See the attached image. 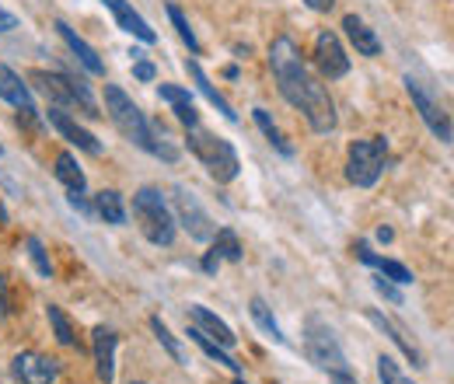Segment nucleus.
I'll return each instance as SVG.
<instances>
[{
  "label": "nucleus",
  "instance_id": "72a5a7b5",
  "mask_svg": "<svg viewBox=\"0 0 454 384\" xmlns=\"http://www.w3.org/2000/svg\"><path fill=\"white\" fill-rule=\"evenodd\" d=\"M371 283H374V290L385 297V301H392V304H405V297H402V290H398V283H392V279H385L381 273L371 276Z\"/></svg>",
  "mask_w": 454,
  "mask_h": 384
},
{
  "label": "nucleus",
  "instance_id": "b1692460",
  "mask_svg": "<svg viewBox=\"0 0 454 384\" xmlns=\"http://www.w3.org/2000/svg\"><path fill=\"white\" fill-rule=\"evenodd\" d=\"M248 315H252V322L259 325V329L266 332L277 346H286V335H284V329H280V322H277V315H273V308L262 301V297H252L248 301Z\"/></svg>",
  "mask_w": 454,
  "mask_h": 384
},
{
  "label": "nucleus",
  "instance_id": "1a4fd4ad",
  "mask_svg": "<svg viewBox=\"0 0 454 384\" xmlns=\"http://www.w3.org/2000/svg\"><path fill=\"white\" fill-rule=\"evenodd\" d=\"M405 91H409V98H412V106L419 112V119L427 122V129L441 140V144H451L454 129H451V115L441 109V102L434 98V91L423 84V81H416L412 74L405 77Z\"/></svg>",
  "mask_w": 454,
  "mask_h": 384
},
{
  "label": "nucleus",
  "instance_id": "f257e3e1",
  "mask_svg": "<svg viewBox=\"0 0 454 384\" xmlns=\"http://www.w3.org/2000/svg\"><path fill=\"white\" fill-rule=\"evenodd\" d=\"M270 70H273V81H277V91L284 95V102L304 112V119L315 133H322V137L336 133V126H340L336 102H333L329 88L311 74V67L304 63V56L290 35H277L270 43Z\"/></svg>",
  "mask_w": 454,
  "mask_h": 384
},
{
  "label": "nucleus",
  "instance_id": "e433bc0d",
  "mask_svg": "<svg viewBox=\"0 0 454 384\" xmlns=\"http://www.w3.org/2000/svg\"><path fill=\"white\" fill-rule=\"evenodd\" d=\"M7 32H18V18L7 7H0V35H7Z\"/></svg>",
  "mask_w": 454,
  "mask_h": 384
},
{
  "label": "nucleus",
  "instance_id": "f3484780",
  "mask_svg": "<svg viewBox=\"0 0 454 384\" xmlns=\"http://www.w3.org/2000/svg\"><path fill=\"white\" fill-rule=\"evenodd\" d=\"M53 28H57V35L67 43V50L74 53V59L88 70V74H95V77H106V63H102V56H98V50L88 43V39H81L67 21H53Z\"/></svg>",
  "mask_w": 454,
  "mask_h": 384
},
{
  "label": "nucleus",
  "instance_id": "bb28decb",
  "mask_svg": "<svg viewBox=\"0 0 454 384\" xmlns=\"http://www.w3.org/2000/svg\"><path fill=\"white\" fill-rule=\"evenodd\" d=\"M252 119H255V126L262 129V137L273 144V151H277V154H284V158H294V144H290L284 133H280V126L273 122V115H270V112H266V109H252Z\"/></svg>",
  "mask_w": 454,
  "mask_h": 384
},
{
  "label": "nucleus",
  "instance_id": "f704fd0d",
  "mask_svg": "<svg viewBox=\"0 0 454 384\" xmlns=\"http://www.w3.org/2000/svg\"><path fill=\"white\" fill-rule=\"evenodd\" d=\"M133 77L144 81V84H151V81L158 77V67H154L151 59H133Z\"/></svg>",
  "mask_w": 454,
  "mask_h": 384
},
{
  "label": "nucleus",
  "instance_id": "6e6552de",
  "mask_svg": "<svg viewBox=\"0 0 454 384\" xmlns=\"http://www.w3.org/2000/svg\"><path fill=\"white\" fill-rule=\"evenodd\" d=\"M168 207H171V214H175V223H182L192 241H210V238H214L217 223H214V217L207 214V207L200 203V196H196L189 185H175V189H171Z\"/></svg>",
  "mask_w": 454,
  "mask_h": 384
},
{
  "label": "nucleus",
  "instance_id": "c85d7f7f",
  "mask_svg": "<svg viewBox=\"0 0 454 384\" xmlns=\"http://www.w3.org/2000/svg\"><path fill=\"white\" fill-rule=\"evenodd\" d=\"M151 332H154V339L165 346V353H168V357L175 360V364H178V367H189V353H185V346H182V342L171 335V329L165 325V322H161V318H158V315L151 318Z\"/></svg>",
  "mask_w": 454,
  "mask_h": 384
},
{
  "label": "nucleus",
  "instance_id": "ddd939ff",
  "mask_svg": "<svg viewBox=\"0 0 454 384\" xmlns=\"http://www.w3.org/2000/svg\"><path fill=\"white\" fill-rule=\"evenodd\" d=\"M315 67H318V74L325 81H340V77L349 74V56L342 50L340 35L329 32V28H322L315 35Z\"/></svg>",
  "mask_w": 454,
  "mask_h": 384
},
{
  "label": "nucleus",
  "instance_id": "6ab92c4d",
  "mask_svg": "<svg viewBox=\"0 0 454 384\" xmlns=\"http://www.w3.org/2000/svg\"><path fill=\"white\" fill-rule=\"evenodd\" d=\"M342 32H346V39H349V46L356 50V56H367V59H374V56H381V39H378V32L360 18V14H346L342 18Z\"/></svg>",
  "mask_w": 454,
  "mask_h": 384
},
{
  "label": "nucleus",
  "instance_id": "0eeeda50",
  "mask_svg": "<svg viewBox=\"0 0 454 384\" xmlns=\"http://www.w3.org/2000/svg\"><path fill=\"white\" fill-rule=\"evenodd\" d=\"M388 168V140L385 137H364L353 140L346 151V178L356 189H371L378 185V178Z\"/></svg>",
  "mask_w": 454,
  "mask_h": 384
},
{
  "label": "nucleus",
  "instance_id": "7ed1b4c3",
  "mask_svg": "<svg viewBox=\"0 0 454 384\" xmlns=\"http://www.w3.org/2000/svg\"><path fill=\"white\" fill-rule=\"evenodd\" d=\"M129 210H133V220H137V227H140V234H144L151 245H158V248H171V245H175L178 223H175V214H171V207H168V196H165L158 185H140V189L133 192Z\"/></svg>",
  "mask_w": 454,
  "mask_h": 384
},
{
  "label": "nucleus",
  "instance_id": "dca6fc26",
  "mask_svg": "<svg viewBox=\"0 0 454 384\" xmlns=\"http://www.w3.org/2000/svg\"><path fill=\"white\" fill-rule=\"evenodd\" d=\"M353 255H356L364 266H371L374 273H381L385 279L398 283V286H409V283H412V270H409L405 263H398V259L378 255V252L371 248V241H356V245H353Z\"/></svg>",
  "mask_w": 454,
  "mask_h": 384
},
{
  "label": "nucleus",
  "instance_id": "393cba45",
  "mask_svg": "<svg viewBox=\"0 0 454 384\" xmlns=\"http://www.w3.org/2000/svg\"><path fill=\"white\" fill-rule=\"evenodd\" d=\"M189 339H192V342H196V346H200V349H203V353H207V357H210L214 364L227 367L231 374H241V364H238V360L231 357V349H224L221 342H214V339H210L207 332H200L196 325H192V329H189Z\"/></svg>",
  "mask_w": 454,
  "mask_h": 384
},
{
  "label": "nucleus",
  "instance_id": "9d476101",
  "mask_svg": "<svg viewBox=\"0 0 454 384\" xmlns=\"http://www.w3.org/2000/svg\"><path fill=\"white\" fill-rule=\"evenodd\" d=\"M0 98L18 109V119H25L28 126H39V106H35V95L32 88L21 81V74H14L7 63H0Z\"/></svg>",
  "mask_w": 454,
  "mask_h": 384
},
{
  "label": "nucleus",
  "instance_id": "5701e85b",
  "mask_svg": "<svg viewBox=\"0 0 454 384\" xmlns=\"http://www.w3.org/2000/svg\"><path fill=\"white\" fill-rule=\"evenodd\" d=\"M53 175H57V182H63V189H67V192L84 196V189H88V175H84V168L77 165V158H74L70 151H63V154L57 158Z\"/></svg>",
  "mask_w": 454,
  "mask_h": 384
},
{
  "label": "nucleus",
  "instance_id": "c9c22d12",
  "mask_svg": "<svg viewBox=\"0 0 454 384\" xmlns=\"http://www.w3.org/2000/svg\"><path fill=\"white\" fill-rule=\"evenodd\" d=\"M67 203H70V207H74V210H77V214H81V217H95V207H91V203H88V200H84V196H77V192H67Z\"/></svg>",
  "mask_w": 454,
  "mask_h": 384
},
{
  "label": "nucleus",
  "instance_id": "423d86ee",
  "mask_svg": "<svg viewBox=\"0 0 454 384\" xmlns=\"http://www.w3.org/2000/svg\"><path fill=\"white\" fill-rule=\"evenodd\" d=\"M304 357H308L318 371H325L329 378H333V374H349V360H346V353H342L340 335L333 332L329 322H322L318 315H311V318L304 322Z\"/></svg>",
  "mask_w": 454,
  "mask_h": 384
},
{
  "label": "nucleus",
  "instance_id": "7c9ffc66",
  "mask_svg": "<svg viewBox=\"0 0 454 384\" xmlns=\"http://www.w3.org/2000/svg\"><path fill=\"white\" fill-rule=\"evenodd\" d=\"M168 18H171V25H175V32H178V39L189 46V53L200 56V39H196V32H192V25H189V18L182 14L178 4H168Z\"/></svg>",
  "mask_w": 454,
  "mask_h": 384
},
{
  "label": "nucleus",
  "instance_id": "c756f323",
  "mask_svg": "<svg viewBox=\"0 0 454 384\" xmlns=\"http://www.w3.org/2000/svg\"><path fill=\"white\" fill-rule=\"evenodd\" d=\"M46 318H50V325H53V335H57L59 346L74 349V346H77V335H74V325H70L67 311H63L59 304H50V308H46Z\"/></svg>",
  "mask_w": 454,
  "mask_h": 384
},
{
  "label": "nucleus",
  "instance_id": "ea45409f",
  "mask_svg": "<svg viewBox=\"0 0 454 384\" xmlns=\"http://www.w3.org/2000/svg\"><path fill=\"white\" fill-rule=\"evenodd\" d=\"M311 11H318V14H329L333 7H336V0H304Z\"/></svg>",
  "mask_w": 454,
  "mask_h": 384
},
{
  "label": "nucleus",
  "instance_id": "37998d69",
  "mask_svg": "<svg viewBox=\"0 0 454 384\" xmlns=\"http://www.w3.org/2000/svg\"><path fill=\"white\" fill-rule=\"evenodd\" d=\"M7 220H11V214H7V207H4V200H0V227H7Z\"/></svg>",
  "mask_w": 454,
  "mask_h": 384
},
{
  "label": "nucleus",
  "instance_id": "4c0bfd02",
  "mask_svg": "<svg viewBox=\"0 0 454 384\" xmlns=\"http://www.w3.org/2000/svg\"><path fill=\"white\" fill-rule=\"evenodd\" d=\"M200 266H203V273H207V276H214L217 270H221V255H217V252L210 248V252L203 255V263H200Z\"/></svg>",
  "mask_w": 454,
  "mask_h": 384
},
{
  "label": "nucleus",
  "instance_id": "2eb2a0df",
  "mask_svg": "<svg viewBox=\"0 0 454 384\" xmlns=\"http://www.w3.org/2000/svg\"><path fill=\"white\" fill-rule=\"evenodd\" d=\"M109 11H113L115 25L126 32V35H133V39H140V43H147V46H154L158 43V32L147 25V18L140 14V11H133V4L129 0H102Z\"/></svg>",
  "mask_w": 454,
  "mask_h": 384
},
{
  "label": "nucleus",
  "instance_id": "4be33fe9",
  "mask_svg": "<svg viewBox=\"0 0 454 384\" xmlns=\"http://www.w3.org/2000/svg\"><path fill=\"white\" fill-rule=\"evenodd\" d=\"M185 70H189V77H192V84H196V91H200V95H203V98H207V102H210L214 109L221 112V115H224L227 122H238V112H234V106H231V102H227L224 95H221V91L214 88V81H210V77L203 74V67H200V59H185Z\"/></svg>",
  "mask_w": 454,
  "mask_h": 384
},
{
  "label": "nucleus",
  "instance_id": "f03ea898",
  "mask_svg": "<svg viewBox=\"0 0 454 384\" xmlns=\"http://www.w3.org/2000/svg\"><path fill=\"white\" fill-rule=\"evenodd\" d=\"M106 112H109V119H113V126L133 144V147H140L144 154H151V158H161L165 165H175L178 161V147H175V140L168 137V129L161 126V122H151L144 109L119 88V84H106Z\"/></svg>",
  "mask_w": 454,
  "mask_h": 384
},
{
  "label": "nucleus",
  "instance_id": "4468645a",
  "mask_svg": "<svg viewBox=\"0 0 454 384\" xmlns=\"http://www.w3.org/2000/svg\"><path fill=\"white\" fill-rule=\"evenodd\" d=\"M364 315H367V322H371L374 329L381 332V335H388V339L395 342L398 349H402V357H405V360H409V364H412L416 371H423V367H427V357H423L419 342H416V339H412L409 332L402 329L395 318H388V315H385V311H378V308H367Z\"/></svg>",
  "mask_w": 454,
  "mask_h": 384
},
{
  "label": "nucleus",
  "instance_id": "f8f14e48",
  "mask_svg": "<svg viewBox=\"0 0 454 384\" xmlns=\"http://www.w3.org/2000/svg\"><path fill=\"white\" fill-rule=\"evenodd\" d=\"M11 374L18 384H57L59 360L46 357V353H35V349H25V353H14Z\"/></svg>",
  "mask_w": 454,
  "mask_h": 384
},
{
  "label": "nucleus",
  "instance_id": "473e14b6",
  "mask_svg": "<svg viewBox=\"0 0 454 384\" xmlns=\"http://www.w3.org/2000/svg\"><path fill=\"white\" fill-rule=\"evenodd\" d=\"M374 364H378V378H381V384H416L402 367H398L395 357H388V353H381Z\"/></svg>",
  "mask_w": 454,
  "mask_h": 384
},
{
  "label": "nucleus",
  "instance_id": "9b49d317",
  "mask_svg": "<svg viewBox=\"0 0 454 384\" xmlns=\"http://www.w3.org/2000/svg\"><path fill=\"white\" fill-rule=\"evenodd\" d=\"M46 119H50V126L57 129L59 137L67 140V144H74L77 151H84V154H91V158H102L106 154V144L88 129V126H81L74 115L67 109H57V106H50V112H46Z\"/></svg>",
  "mask_w": 454,
  "mask_h": 384
},
{
  "label": "nucleus",
  "instance_id": "a878e982",
  "mask_svg": "<svg viewBox=\"0 0 454 384\" xmlns=\"http://www.w3.org/2000/svg\"><path fill=\"white\" fill-rule=\"evenodd\" d=\"M95 214L106 220V223H126V203H122V192H115V189H102L98 196H95Z\"/></svg>",
  "mask_w": 454,
  "mask_h": 384
},
{
  "label": "nucleus",
  "instance_id": "58836bf2",
  "mask_svg": "<svg viewBox=\"0 0 454 384\" xmlns=\"http://www.w3.org/2000/svg\"><path fill=\"white\" fill-rule=\"evenodd\" d=\"M11 315V301H7V279L0 276V322H7Z\"/></svg>",
  "mask_w": 454,
  "mask_h": 384
},
{
  "label": "nucleus",
  "instance_id": "412c9836",
  "mask_svg": "<svg viewBox=\"0 0 454 384\" xmlns=\"http://www.w3.org/2000/svg\"><path fill=\"white\" fill-rule=\"evenodd\" d=\"M189 318H192V325L200 332H207L214 342H221L224 349H231L234 342H238V335H234V329L227 325L221 315H214L207 304H189Z\"/></svg>",
  "mask_w": 454,
  "mask_h": 384
},
{
  "label": "nucleus",
  "instance_id": "a211bd4d",
  "mask_svg": "<svg viewBox=\"0 0 454 384\" xmlns=\"http://www.w3.org/2000/svg\"><path fill=\"white\" fill-rule=\"evenodd\" d=\"M91 349H95V371L98 381L113 384L115 381V349H119V335L106 325H95L91 332Z\"/></svg>",
  "mask_w": 454,
  "mask_h": 384
},
{
  "label": "nucleus",
  "instance_id": "a19ab883",
  "mask_svg": "<svg viewBox=\"0 0 454 384\" xmlns=\"http://www.w3.org/2000/svg\"><path fill=\"white\" fill-rule=\"evenodd\" d=\"M392 238H395V231H392V227H378V241H381V245H388Z\"/></svg>",
  "mask_w": 454,
  "mask_h": 384
},
{
  "label": "nucleus",
  "instance_id": "a18cd8bd",
  "mask_svg": "<svg viewBox=\"0 0 454 384\" xmlns=\"http://www.w3.org/2000/svg\"><path fill=\"white\" fill-rule=\"evenodd\" d=\"M0 158H4V144H0Z\"/></svg>",
  "mask_w": 454,
  "mask_h": 384
},
{
  "label": "nucleus",
  "instance_id": "20e7f679",
  "mask_svg": "<svg viewBox=\"0 0 454 384\" xmlns=\"http://www.w3.org/2000/svg\"><path fill=\"white\" fill-rule=\"evenodd\" d=\"M185 147H189V154H192L200 165L207 168V175H210L214 182H221V185L234 182V178L241 175V161H238L234 144L224 140V137H217V133H210V129H203V126H192V129H189Z\"/></svg>",
  "mask_w": 454,
  "mask_h": 384
},
{
  "label": "nucleus",
  "instance_id": "cd10ccee",
  "mask_svg": "<svg viewBox=\"0 0 454 384\" xmlns=\"http://www.w3.org/2000/svg\"><path fill=\"white\" fill-rule=\"evenodd\" d=\"M210 248L221 255V263H241V259H245V248H241V238H238V231H234V227H221V231H214Z\"/></svg>",
  "mask_w": 454,
  "mask_h": 384
},
{
  "label": "nucleus",
  "instance_id": "c03bdc74",
  "mask_svg": "<svg viewBox=\"0 0 454 384\" xmlns=\"http://www.w3.org/2000/svg\"><path fill=\"white\" fill-rule=\"evenodd\" d=\"M231 384H248V381H245V378H241V374H234V381H231Z\"/></svg>",
  "mask_w": 454,
  "mask_h": 384
},
{
  "label": "nucleus",
  "instance_id": "39448f33",
  "mask_svg": "<svg viewBox=\"0 0 454 384\" xmlns=\"http://www.w3.org/2000/svg\"><path fill=\"white\" fill-rule=\"evenodd\" d=\"M32 81H35V88H39L57 109H81L84 115H91V119L102 115L95 95H91V88H88V81L77 77V74H67V70H59V74L57 70H35Z\"/></svg>",
  "mask_w": 454,
  "mask_h": 384
},
{
  "label": "nucleus",
  "instance_id": "79ce46f5",
  "mask_svg": "<svg viewBox=\"0 0 454 384\" xmlns=\"http://www.w3.org/2000/svg\"><path fill=\"white\" fill-rule=\"evenodd\" d=\"M333 384H360V381H356L353 371H349V374H333Z\"/></svg>",
  "mask_w": 454,
  "mask_h": 384
},
{
  "label": "nucleus",
  "instance_id": "49530a36",
  "mask_svg": "<svg viewBox=\"0 0 454 384\" xmlns=\"http://www.w3.org/2000/svg\"><path fill=\"white\" fill-rule=\"evenodd\" d=\"M129 384H147V381H129Z\"/></svg>",
  "mask_w": 454,
  "mask_h": 384
},
{
  "label": "nucleus",
  "instance_id": "aec40b11",
  "mask_svg": "<svg viewBox=\"0 0 454 384\" xmlns=\"http://www.w3.org/2000/svg\"><path fill=\"white\" fill-rule=\"evenodd\" d=\"M158 98H161V102H168L171 112H175V119H178L185 129L200 126L196 98H192V91H189V88H182V84H158Z\"/></svg>",
  "mask_w": 454,
  "mask_h": 384
},
{
  "label": "nucleus",
  "instance_id": "2f4dec72",
  "mask_svg": "<svg viewBox=\"0 0 454 384\" xmlns=\"http://www.w3.org/2000/svg\"><path fill=\"white\" fill-rule=\"evenodd\" d=\"M25 252H28V259H32L35 273L46 276V279H53V263H50V252H46V245H43L35 234H28V238H25Z\"/></svg>",
  "mask_w": 454,
  "mask_h": 384
}]
</instances>
